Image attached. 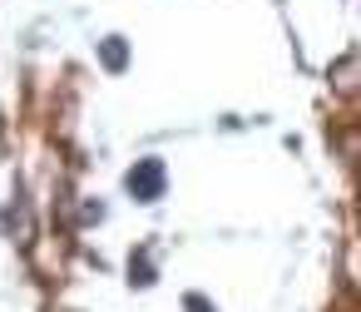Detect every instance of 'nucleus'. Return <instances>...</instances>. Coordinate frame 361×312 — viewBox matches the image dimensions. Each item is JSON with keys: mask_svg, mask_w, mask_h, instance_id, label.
Wrapping results in <instances>:
<instances>
[{"mask_svg": "<svg viewBox=\"0 0 361 312\" xmlns=\"http://www.w3.org/2000/svg\"><path fill=\"white\" fill-rule=\"evenodd\" d=\"M129 193H134L139 203H154V198L164 193V164H159V159H144L139 169H129Z\"/></svg>", "mask_w": 361, "mask_h": 312, "instance_id": "1", "label": "nucleus"}]
</instances>
